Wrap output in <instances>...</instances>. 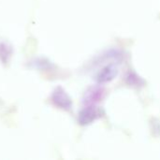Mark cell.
I'll list each match as a JSON object with an SVG mask.
<instances>
[{"label": "cell", "mask_w": 160, "mask_h": 160, "mask_svg": "<svg viewBox=\"0 0 160 160\" xmlns=\"http://www.w3.org/2000/svg\"><path fill=\"white\" fill-rule=\"evenodd\" d=\"M116 75H117V68L114 65L111 64L105 66L104 68H101V70L98 72L96 80L98 83H104L112 81Z\"/></svg>", "instance_id": "6da1fadb"}, {"label": "cell", "mask_w": 160, "mask_h": 160, "mask_svg": "<svg viewBox=\"0 0 160 160\" xmlns=\"http://www.w3.org/2000/svg\"><path fill=\"white\" fill-rule=\"evenodd\" d=\"M81 121L83 123V124H88L90 123L91 121H94L96 119V117H98V112L93 108H90V109H86L83 111V112L81 114Z\"/></svg>", "instance_id": "7a4b0ae2"}]
</instances>
